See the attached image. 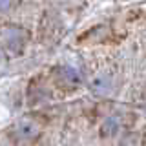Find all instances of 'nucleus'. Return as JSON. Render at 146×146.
Returning <instances> with one entry per match:
<instances>
[{
  "label": "nucleus",
  "instance_id": "nucleus-1",
  "mask_svg": "<svg viewBox=\"0 0 146 146\" xmlns=\"http://www.w3.org/2000/svg\"><path fill=\"white\" fill-rule=\"evenodd\" d=\"M90 88L97 95H108L113 90V80L110 75H95L90 82Z\"/></svg>",
  "mask_w": 146,
  "mask_h": 146
},
{
  "label": "nucleus",
  "instance_id": "nucleus-2",
  "mask_svg": "<svg viewBox=\"0 0 146 146\" xmlns=\"http://www.w3.org/2000/svg\"><path fill=\"white\" fill-rule=\"evenodd\" d=\"M15 133L20 139H33L40 133V126L35 121H20L15 126Z\"/></svg>",
  "mask_w": 146,
  "mask_h": 146
},
{
  "label": "nucleus",
  "instance_id": "nucleus-3",
  "mask_svg": "<svg viewBox=\"0 0 146 146\" xmlns=\"http://www.w3.org/2000/svg\"><path fill=\"white\" fill-rule=\"evenodd\" d=\"M60 75L64 77V80L70 82V84H79V82H80V75L75 70H71V68H62Z\"/></svg>",
  "mask_w": 146,
  "mask_h": 146
},
{
  "label": "nucleus",
  "instance_id": "nucleus-4",
  "mask_svg": "<svg viewBox=\"0 0 146 146\" xmlns=\"http://www.w3.org/2000/svg\"><path fill=\"white\" fill-rule=\"evenodd\" d=\"M115 128H117V122H115V119H108V121H106V124H104V128H102V131H104L106 135H111Z\"/></svg>",
  "mask_w": 146,
  "mask_h": 146
}]
</instances>
